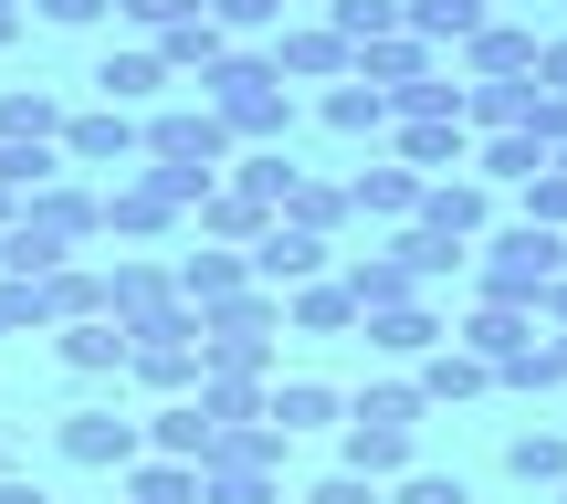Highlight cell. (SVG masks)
<instances>
[{
	"instance_id": "6da1fadb",
	"label": "cell",
	"mask_w": 567,
	"mask_h": 504,
	"mask_svg": "<svg viewBox=\"0 0 567 504\" xmlns=\"http://www.w3.org/2000/svg\"><path fill=\"white\" fill-rule=\"evenodd\" d=\"M200 105L231 126V147H284L295 137V84L274 74V53H243V42L200 74Z\"/></svg>"
},
{
	"instance_id": "7a4b0ae2",
	"label": "cell",
	"mask_w": 567,
	"mask_h": 504,
	"mask_svg": "<svg viewBox=\"0 0 567 504\" xmlns=\"http://www.w3.org/2000/svg\"><path fill=\"white\" fill-rule=\"evenodd\" d=\"M557 274H567V232L505 222V232L473 243V295H484V305H526V316H536V295H547Z\"/></svg>"
},
{
	"instance_id": "3957f363",
	"label": "cell",
	"mask_w": 567,
	"mask_h": 504,
	"mask_svg": "<svg viewBox=\"0 0 567 504\" xmlns=\"http://www.w3.org/2000/svg\"><path fill=\"white\" fill-rule=\"evenodd\" d=\"M137 158L147 168H200V179H221V168H231V126L210 116V105H168V116L137 126Z\"/></svg>"
},
{
	"instance_id": "277c9868",
	"label": "cell",
	"mask_w": 567,
	"mask_h": 504,
	"mask_svg": "<svg viewBox=\"0 0 567 504\" xmlns=\"http://www.w3.org/2000/svg\"><path fill=\"white\" fill-rule=\"evenodd\" d=\"M243 263H252V284H264V295H295V284L337 274V243H316V232H295V222H264V243H252Z\"/></svg>"
},
{
	"instance_id": "5b68a950",
	"label": "cell",
	"mask_w": 567,
	"mask_h": 504,
	"mask_svg": "<svg viewBox=\"0 0 567 504\" xmlns=\"http://www.w3.org/2000/svg\"><path fill=\"white\" fill-rule=\"evenodd\" d=\"M63 463H84V473H126V463H147V431L137 421H116V410H63Z\"/></svg>"
},
{
	"instance_id": "8992f818",
	"label": "cell",
	"mask_w": 567,
	"mask_h": 504,
	"mask_svg": "<svg viewBox=\"0 0 567 504\" xmlns=\"http://www.w3.org/2000/svg\"><path fill=\"white\" fill-rule=\"evenodd\" d=\"M389 147H400L410 179H463L473 168V126L463 116H410V126H389Z\"/></svg>"
},
{
	"instance_id": "52a82bcc",
	"label": "cell",
	"mask_w": 567,
	"mask_h": 504,
	"mask_svg": "<svg viewBox=\"0 0 567 504\" xmlns=\"http://www.w3.org/2000/svg\"><path fill=\"white\" fill-rule=\"evenodd\" d=\"M410 222L442 232V243H484V232H494V189L473 179V168H463V179H421V210H410Z\"/></svg>"
},
{
	"instance_id": "ba28073f",
	"label": "cell",
	"mask_w": 567,
	"mask_h": 504,
	"mask_svg": "<svg viewBox=\"0 0 567 504\" xmlns=\"http://www.w3.org/2000/svg\"><path fill=\"white\" fill-rule=\"evenodd\" d=\"M536 21H484V32L463 42V84H536Z\"/></svg>"
},
{
	"instance_id": "9c48e42d",
	"label": "cell",
	"mask_w": 567,
	"mask_h": 504,
	"mask_svg": "<svg viewBox=\"0 0 567 504\" xmlns=\"http://www.w3.org/2000/svg\"><path fill=\"white\" fill-rule=\"evenodd\" d=\"M53 158H63V168H126V158H137V116H116V105H84V116H63Z\"/></svg>"
},
{
	"instance_id": "30bf717a",
	"label": "cell",
	"mask_w": 567,
	"mask_h": 504,
	"mask_svg": "<svg viewBox=\"0 0 567 504\" xmlns=\"http://www.w3.org/2000/svg\"><path fill=\"white\" fill-rule=\"evenodd\" d=\"M358 326H368V347H379V358H400V368H421L431 347L452 337V316H442L431 295H410V305H379V316H358Z\"/></svg>"
},
{
	"instance_id": "8fae6325",
	"label": "cell",
	"mask_w": 567,
	"mask_h": 504,
	"mask_svg": "<svg viewBox=\"0 0 567 504\" xmlns=\"http://www.w3.org/2000/svg\"><path fill=\"white\" fill-rule=\"evenodd\" d=\"M410 452H421V431L400 421H337V473H368V484H400Z\"/></svg>"
},
{
	"instance_id": "7c38bea8",
	"label": "cell",
	"mask_w": 567,
	"mask_h": 504,
	"mask_svg": "<svg viewBox=\"0 0 567 504\" xmlns=\"http://www.w3.org/2000/svg\"><path fill=\"white\" fill-rule=\"evenodd\" d=\"M21 222H32V232H53V243L74 253V243H95V232H105V210H95V189L63 168V179H42L32 200H21Z\"/></svg>"
},
{
	"instance_id": "4fadbf2b",
	"label": "cell",
	"mask_w": 567,
	"mask_h": 504,
	"mask_svg": "<svg viewBox=\"0 0 567 504\" xmlns=\"http://www.w3.org/2000/svg\"><path fill=\"white\" fill-rule=\"evenodd\" d=\"M452 347H463V358H484V368H515L536 347V316L526 305H473L463 326H452Z\"/></svg>"
},
{
	"instance_id": "5bb4252c",
	"label": "cell",
	"mask_w": 567,
	"mask_h": 504,
	"mask_svg": "<svg viewBox=\"0 0 567 504\" xmlns=\"http://www.w3.org/2000/svg\"><path fill=\"white\" fill-rule=\"evenodd\" d=\"M264 421L284 431V442H295V431H337L347 421V389L337 379H274L264 389Z\"/></svg>"
},
{
	"instance_id": "9a60e30c",
	"label": "cell",
	"mask_w": 567,
	"mask_h": 504,
	"mask_svg": "<svg viewBox=\"0 0 567 504\" xmlns=\"http://www.w3.org/2000/svg\"><path fill=\"white\" fill-rule=\"evenodd\" d=\"M347 74H358L368 95H410V84H431V74H442V53H431V42H410V32H389V42H368Z\"/></svg>"
},
{
	"instance_id": "2e32d148",
	"label": "cell",
	"mask_w": 567,
	"mask_h": 504,
	"mask_svg": "<svg viewBox=\"0 0 567 504\" xmlns=\"http://www.w3.org/2000/svg\"><path fill=\"white\" fill-rule=\"evenodd\" d=\"M158 95H168V63L147 53V42H126V53L95 63V105H116V116H137V105H158Z\"/></svg>"
},
{
	"instance_id": "e0dca14e",
	"label": "cell",
	"mask_w": 567,
	"mask_h": 504,
	"mask_svg": "<svg viewBox=\"0 0 567 504\" xmlns=\"http://www.w3.org/2000/svg\"><path fill=\"white\" fill-rule=\"evenodd\" d=\"M168 284H179V305H189V316H210V305H231V295H252V263L210 243V253H189V263H168Z\"/></svg>"
},
{
	"instance_id": "ac0fdd59",
	"label": "cell",
	"mask_w": 567,
	"mask_h": 504,
	"mask_svg": "<svg viewBox=\"0 0 567 504\" xmlns=\"http://www.w3.org/2000/svg\"><path fill=\"white\" fill-rule=\"evenodd\" d=\"M179 305V284H168V263H105V316L116 326H147Z\"/></svg>"
},
{
	"instance_id": "d6986e66",
	"label": "cell",
	"mask_w": 567,
	"mask_h": 504,
	"mask_svg": "<svg viewBox=\"0 0 567 504\" xmlns=\"http://www.w3.org/2000/svg\"><path fill=\"white\" fill-rule=\"evenodd\" d=\"M53 358L74 379H126V326L116 316H84V326H53Z\"/></svg>"
},
{
	"instance_id": "ffe728a7",
	"label": "cell",
	"mask_w": 567,
	"mask_h": 504,
	"mask_svg": "<svg viewBox=\"0 0 567 504\" xmlns=\"http://www.w3.org/2000/svg\"><path fill=\"white\" fill-rule=\"evenodd\" d=\"M274 74L284 84H347V42L326 32V21H295V32L274 42Z\"/></svg>"
},
{
	"instance_id": "44dd1931",
	"label": "cell",
	"mask_w": 567,
	"mask_h": 504,
	"mask_svg": "<svg viewBox=\"0 0 567 504\" xmlns=\"http://www.w3.org/2000/svg\"><path fill=\"white\" fill-rule=\"evenodd\" d=\"M410 389H421V410H442V400H484V389H494V368H484V358H463V347L442 337L421 368H410Z\"/></svg>"
},
{
	"instance_id": "7402d4cb",
	"label": "cell",
	"mask_w": 567,
	"mask_h": 504,
	"mask_svg": "<svg viewBox=\"0 0 567 504\" xmlns=\"http://www.w3.org/2000/svg\"><path fill=\"white\" fill-rule=\"evenodd\" d=\"M347 210H358V222H389V232H400L410 210H421V179H410L400 158H389V168H358V179H347Z\"/></svg>"
},
{
	"instance_id": "603a6c76",
	"label": "cell",
	"mask_w": 567,
	"mask_h": 504,
	"mask_svg": "<svg viewBox=\"0 0 567 504\" xmlns=\"http://www.w3.org/2000/svg\"><path fill=\"white\" fill-rule=\"evenodd\" d=\"M284 326H295V337H347V326H358V295H347L337 274H316V284L284 295Z\"/></svg>"
},
{
	"instance_id": "cb8c5ba5",
	"label": "cell",
	"mask_w": 567,
	"mask_h": 504,
	"mask_svg": "<svg viewBox=\"0 0 567 504\" xmlns=\"http://www.w3.org/2000/svg\"><path fill=\"white\" fill-rule=\"evenodd\" d=\"M63 116H74L63 95H42V84H11V95H0V147H53V137H63Z\"/></svg>"
},
{
	"instance_id": "d4e9b609",
	"label": "cell",
	"mask_w": 567,
	"mask_h": 504,
	"mask_svg": "<svg viewBox=\"0 0 567 504\" xmlns=\"http://www.w3.org/2000/svg\"><path fill=\"white\" fill-rule=\"evenodd\" d=\"M326 32H337V42H347V63H358L368 42L410 32V0H326Z\"/></svg>"
},
{
	"instance_id": "484cf974",
	"label": "cell",
	"mask_w": 567,
	"mask_h": 504,
	"mask_svg": "<svg viewBox=\"0 0 567 504\" xmlns=\"http://www.w3.org/2000/svg\"><path fill=\"white\" fill-rule=\"evenodd\" d=\"M189 222H200V232H210L221 253H252V243H264V222H274V210H264V200H243V189L221 179V189H210L200 210H189Z\"/></svg>"
},
{
	"instance_id": "4316f807",
	"label": "cell",
	"mask_w": 567,
	"mask_h": 504,
	"mask_svg": "<svg viewBox=\"0 0 567 504\" xmlns=\"http://www.w3.org/2000/svg\"><path fill=\"white\" fill-rule=\"evenodd\" d=\"M536 168H547V147H536L526 126H505V137H473V179H484V189H526Z\"/></svg>"
},
{
	"instance_id": "83f0119b",
	"label": "cell",
	"mask_w": 567,
	"mask_h": 504,
	"mask_svg": "<svg viewBox=\"0 0 567 504\" xmlns=\"http://www.w3.org/2000/svg\"><path fill=\"white\" fill-rule=\"evenodd\" d=\"M484 21H494L484 0H410V42H431V53H463Z\"/></svg>"
},
{
	"instance_id": "f1b7e54d",
	"label": "cell",
	"mask_w": 567,
	"mask_h": 504,
	"mask_svg": "<svg viewBox=\"0 0 567 504\" xmlns=\"http://www.w3.org/2000/svg\"><path fill=\"white\" fill-rule=\"evenodd\" d=\"M274 222H295V232H316V243H337V232L358 222V210H347V189H337V179H295Z\"/></svg>"
},
{
	"instance_id": "f546056e",
	"label": "cell",
	"mask_w": 567,
	"mask_h": 504,
	"mask_svg": "<svg viewBox=\"0 0 567 504\" xmlns=\"http://www.w3.org/2000/svg\"><path fill=\"white\" fill-rule=\"evenodd\" d=\"M147 452H158V463H200L210 452V421H200V400H168V410H147Z\"/></svg>"
},
{
	"instance_id": "4dcf8cb0",
	"label": "cell",
	"mask_w": 567,
	"mask_h": 504,
	"mask_svg": "<svg viewBox=\"0 0 567 504\" xmlns=\"http://www.w3.org/2000/svg\"><path fill=\"white\" fill-rule=\"evenodd\" d=\"M231 189H243V200H264V210H284V189L305 179L295 158H284V147H231V168H221Z\"/></svg>"
},
{
	"instance_id": "1f68e13d",
	"label": "cell",
	"mask_w": 567,
	"mask_h": 504,
	"mask_svg": "<svg viewBox=\"0 0 567 504\" xmlns=\"http://www.w3.org/2000/svg\"><path fill=\"white\" fill-rule=\"evenodd\" d=\"M126 504H200V463H126Z\"/></svg>"
},
{
	"instance_id": "d6a6232c",
	"label": "cell",
	"mask_w": 567,
	"mask_h": 504,
	"mask_svg": "<svg viewBox=\"0 0 567 504\" xmlns=\"http://www.w3.org/2000/svg\"><path fill=\"white\" fill-rule=\"evenodd\" d=\"M326 126H337V137H389V95H368L358 74L326 84Z\"/></svg>"
},
{
	"instance_id": "836d02e7",
	"label": "cell",
	"mask_w": 567,
	"mask_h": 504,
	"mask_svg": "<svg viewBox=\"0 0 567 504\" xmlns=\"http://www.w3.org/2000/svg\"><path fill=\"white\" fill-rule=\"evenodd\" d=\"M505 473H515V484H567V431H515Z\"/></svg>"
},
{
	"instance_id": "e575fe53",
	"label": "cell",
	"mask_w": 567,
	"mask_h": 504,
	"mask_svg": "<svg viewBox=\"0 0 567 504\" xmlns=\"http://www.w3.org/2000/svg\"><path fill=\"white\" fill-rule=\"evenodd\" d=\"M147 53H158V63H168V74H210V63H221V53H231V42H221V32H210V21H179V32H168V42H147Z\"/></svg>"
},
{
	"instance_id": "d590c367",
	"label": "cell",
	"mask_w": 567,
	"mask_h": 504,
	"mask_svg": "<svg viewBox=\"0 0 567 504\" xmlns=\"http://www.w3.org/2000/svg\"><path fill=\"white\" fill-rule=\"evenodd\" d=\"M347 421H400V431H421V389H410V379H368L358 400H347Z\"/></svg>"
},
{
	"instance_id": "8d00e7d4",
	"label": "cell",
	"mask_w": 567,
	"mask_h": 504,
	"mask_svg": "<svg viewBox=\"0 0 567 504\" xmlns=\"http://www.w3.org/2000/svg\"><path fill=\"white\" fill-rule=\"evenodd\" d=\"M515 222H536V232H567V168L547 158L526 189H515Z\"/></svg>"
},
{
	"instance_id": "74e56055",
	"label": "cell",
	"mask_w": 567,
	"mask_h": 504,
	"mask_svg": "<svg viewBox=\"0 0 567 504\" xmlns=\"http://www.w3.org/2000/svg\"><path fill=\"white\" fill-rule=\"evenodd\" d=\"M379 504H473L463 473H400V484H379Z\"/></svg>"
},
{
	"instance_id": "f35d334b",
	"label": "cell",
	"mask_w": 567,
	"mask_h": 504,
	"mask_svg": "<svg viewBox=\"0 0 567 504\" xmlns=\"http://www.w3.org/2000/svg\"><path fill=\"white\" fill-rule=\"evenodd\" d=\"M200 504H284V484H264V473H200Z\"/></svg>"
},
{
	"instance_id": "ab89813d",
	"label": "cell",
	"mask_w": 567,
	"mask_h": 504,
	"mask_svg": "<svg viewBox=\"0 0 567 504\" xmlns=\"http://www.w3.org/2000/svg\"><path fill=\"white\" fill-rule=\"evenodd\" d=\"M200 21L221 42H243V32H264V21H274V0H200Z\"/></svg>"
},
{
	"instance_id": "60d3db41",
	"label": "cell",
	"mask_w": 567,
	"mask_h": 504,
	"mask_svg": "<svg viewBox=\"0 0 567 504\" xmlns=\"http://www.w3.org/2000/svg\"><path fill=\"white\" fill-rule=\"evenodd\" d=\"M116 11L137 21V32H158V42H168L179 21H200V0H116Z\"/></svg>"
},
{
	"instance_id": "b9f144b4",
	"label": "cell",
	"mask_w": 567,
	"mask_h": 504,
	"mask_svg": "<svg viewBox=\"0 0 567 504\" xmlns=\"http://www.w3.org/2000/svg\"><path fill=\"white\" fill-rule=\"evenodd\" d=\"M494 389H557V347L536 337V347H526L515 368H494Z\"/></svg>"
},
{
	"instance_id": "7bdbcfd3",
	"label": "cell",
	"mask_w": 567,
	"mask_h": 504,
	"mask_svg": "<svg viewBox=\"0 0 567 504\" xmlns=\"http://www.w3.org/2000/svg\"><path fill=\"white\" fill-rule=\"evenodd\" d=\"M526 137L547 147V158H567V95H536L526 105Z\"/></svg>"
},
{
	"instance_id": "ee69618b",
	"label": "cell",
	"mask_w": 567,
	"mask_h": 504,
	"mask_svg": "<svg viewBox=\"0 0 567 504\" xmlns=\"http://www.w3.org/2000/svg\"><path fill=\"white\" fill-rule=\"evenodd\" d=\"M295 504H379V484H368V473H326V484H305Z\"/></svg>"
},
{
	"instance_id": "f6af8a7d",
	"label": "cell",
	"mask_w": 567,
	"mask_h": 504,
	"mask_svg": "<svg viewBox=\"0 0 567 504\" xmlns=\"http://www.w3.org/2000/svg\"><path fill=\"white\" fill-rule=\"evenodd\" d=\"M536 95H567V32L536 42Z\"/></svg>"
},
{
	"instance_id": "bcb514c9",
	"label": "cell",
	"mask_w": 567,
	"mask_h": 504,
	"mask_svg": "<svg viewBox=\"0 0 567 504\" xmlns=\"http://www.w3.org/2000/svg\"><path fill=\"white\" fill-rule=\"evenodd\" d=\"M42 21H63V32H84V21H105V0H32Z\"/></svg>"
},
{
	"instance_id": "7dc6e473",
	"label": "cell",
	"mask_w": 567,
	"mask_h": 504,
	"mask_svg": "<svg viewBox=\"0 0 567 504\" xmlns=\"http://www.w3.org/2000/svg\"><path fill=\"white\" fill-rule=\"evenodd\" d=\"M536 316H547V326H557V337H567V274L547 284V295H536Z\"/></svg>"
},
{
	"instance_id": "c3c4849f",
	"label": "cell",
	"mask_w": 567,
	"mask_h": 504,
	"mask_svg": "<svg viewBox=\"0 0 567 504\" xmlns=\"http://www.w3.org/2000/svg\"><path fill=\"white\" fill-rule=\"evenodd\" d=\"M0 504H53L42 484H21V473H0Z\"/></svg>"
},
{
	"instance_id": "681fc988",
	"label": "cell",
	"mask_w": 567,
	"mask_h": 504,
	"mask_svg": "<svg viewBox=\"0 0 567 504\" xmlns=\"http://www.w3.org/2000/svg\"><path fill=\"white\" fill-rule=\"evenodd\" d=\"M0 42H21V0H0Z\"/></svg>"
},
{
	"instance_id": "f907efd6",
	"label": "cell",
	"mask_w": 567,
	"mask_h": 504,
	"mask_svg": "<svg viewBox=\"0 0 567 504\" xmlns=\"http://www.w3.org/2000/svg\"><path fill=\"white\" fill-rule=\"evenodd\" d=\"M484 11H494V21H515V11H526V0H484Z\"/></svg>"
},
{
	"instance_id": "816d5d0a",
	"label": "cell",
	"mask_w": 567,
	"mask_h": 504,
	"mask_svg": "<svg viewBox=\"0 0 567 504\" xmlns=\"http://www.w3.org/2000/svg\"><path fill=\"white\" fill-rule=\"evenodd\" d=\"M11 222H21V200H11V189H0V232H11Z\"/></svg>"
},
{
	"instance_id": "f5cc1de1",
	"label": "cell",
	"mask_w": 567,
	"mask_h": 504,
	"mask_svg": "<svg viewBox=\"0 0 567 504\" xmlns=\"http://www.w3.org/2000/svg\"><path fill=\"white\" fill-rule=\"evenodd\" d=\"M547 347H557V379H567V337H547Z\"/></svg>"
},
{
	"instance_id": "db71d44e",
	"label": "cell",
	"mask_w": 567,
	"mask_h": 504,
	"mask_svg": "<svg viewBox=\"0 0 567 504\" xmlns=\"http://www.w3.org/2000/svg\"><path fill=\"white\" fill-rule=\"evenodd\" d=\"M274 11H284V0H274Z\"/></svg>"
},
{
	"instance_id": "11a10c76",
	"label": "cell",
	"mask_w": 567,
	"mask_h": 504,
	"mask_svg": "<svg viewBox=\"0 0 567 504\" xmlns=\"http://www.w3.org/2000/svg\"><path fill=\"white\" fill-rule=\"evenodd\" d=\"M557 494H567V484H557Z\"/></svg>"
}]
</instances>
